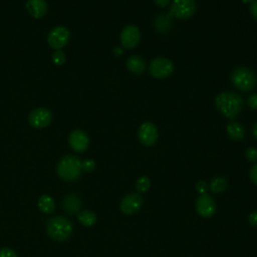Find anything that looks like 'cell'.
Here are the masks:
<instances>
[{
	"mask_svg": "<svg viewBox=\"0 0 257 257\" xmlns=\"http://www.w3.org/2000/svg\"><path fill=\"white\" fill-rule=\"evenodd\" d=\"M243 98L240 94L233 91H223L215 98L217 109L227 118L235 119L243 108Z\"/></svg>",
	"mask_w": 257,
	"mask_h": 257,
	"instance_id": "1",
	"label": "cell"
},
{
	"mask_svg": "<svg viewBox=\"0 0 257 257\" xmlns=\"http://www.w3.org/2000/svg\"><path fill=\"white\" fill-rule=\"evenodd\" d=\"M72 224L71 222L62 216H56L47 222L46 232L50 238L55 241H65L72 234Z\"/></svg>",
	"mask_w": 257,
	"mask_h": 257,
	"instance_id": "2",
	"label": "cell"
},
{
	"mask_svg": "<svg viewBox=\"0 0 257 257\" xmlns=\"http://www.w3.org/2000/svg\"><path fill=\"white\" fill-rule=\"evenodd\" d=\"M58 176L65 181L77 180L82 171L80 160L73 155L64 156L58 163L56 168Z\"/></svg>",
	"mask_w": 257,
	"mask_h": 257,
	"instance_id": "3",
	"label": "cell"
},
{
	"mask_svg": "<svg viewBox=\"0 0 257 257\" xmlns=\"http://www.w3.org/2000/svg\"><path fill=\"white\" fill-rule=\"evenodd\" d=\"M232 84L241 91H250L256 86V75L247 67H237L231 74Z\"/></svg>",
	"mask_w": 257,
	"mask_h": 257,
	"instance_id": "4",
	"label": "cell"
},
{
	"mask_svg": "<svg viewBox=\"0 0 257 257\" xmlns=\"http://www.w3.org/2000/svg\"><path fill=\"white\" fill-rule=\"evenodd\" d=\"M196 8V0H173L170 6V14L177 19L186 20L194 15Z\"/></svg>",
	"mask_w": 257,
	"mask_h": 257,
	"instance_id": "5",
	"label": "cell"
},
{
	"mask_svg": "<svg viewBox=\"0 0 257 257\" xmlns=\"http://www.w3.org/2000/svg\"><path fill=\"white\" fill-rule=\"evenodd\" d=\"M150 74L158 79L169 77L174 71L173 62L166 57H156L149 65Z\"/></svg>",
	"mask_w": 257,
	"mask_h": 257,
	"instance_id": "6",
	"label": "cell"
},
{
	"mask_svg": "<svg viewBox=\"0 0 257 257\" xmlns=\"http://www.w3.org/2000/svg\"><path fill=\"white\" fill-rule=\"evenodd\" d=\"M70 38L69 30L64 26H56L52 28L47 35V42L55 50H60L64 47Z\"/></svg>",
	"mask_w": 257,
	"mask_h": 257,
	"instance_id": "7",
	"label": "cell"
},
{
	"mask_svg": "<svg viewBox=\"0 0 257 257\" xmlns=\"http://www.w3.org/2000/svg\"><path fill=\"white\" fill-rule=\"evenodd\" d=\"M159 137L157 126L151 121L143 122L138 130V138L140 143L145 147H151L156 144Z\"/></svg>",
	"mask_w": 257,
	"mask_h": 257,
	"instance_id": "8",
	"label": "cell"
},
{
	"mask_svg": "<svg viewBox=\"0 0 257 257\" xmlns=\"http://www.w3.org/2000/svg\"><path fill=\"white\" fill-rule=\"evenodd\" d=\"M144 199L140 193H128L121 199L119 208L123 214L134 215L140 211Z\"/></svg>",
	"mask_w": 257,
	"mask_h": 257,
	"instance_id": "9",
	"label": "cell"
},
{
	"mask_svg": "<svg viewBox=\"0 0 257 257\" xmlns=\"http://www.w3.org/2000/svg\"><path fill=\"white\" fill-rule=\"evenodd\" d=\"M197 213L204 218H211L216 213L217 205L214 199L208 194H201L195 203Z\"/></svg>",
	"mask_w": 257,
	"mask_h": 257,
	"instance_id": "10",
	"label": "cell"
},
{
	"mask_svg": "<svg viewBox=\"0 0 257 257\" xmlns=\"http://www.w3.org/2000/svg\"><path fill=\"white\" fill-rule=\"evenodd\" d=\"M52 114L50 110L45 107H38L30 111L28 115L29 124L35 128H43L50 124Z\"/></svg>",
	"mask_w": 257,
	"mask_h": 257,
	"instance_id": "11",
	"label": "cell"
},
{
	"mask_svg": "<svg viewBox=\"0 0 257 257\" xmlns=\"http://www.w3.org/2000/svg\"><path fill=\"white\" fill-rule=\"evenodd\" d=\"M68 144L74 152L83 153L88 148L89 139L85 132L81 130H74L68 137Z\"/></svg>",
	"mask_w": 257,
	"mask_h": 257,
	"instance_id": "12",
	"label": "cell"
},
{
	"mask_svg": "<svg viewBox=\"0 0 257 257\" xmlns=\"http://www.w3.org/2000/svg\"><path fill=\"white\" fill-rule=\"evenodd\" d=\"M119 39L123 47L128 49L136 47L141 39V33L139 28L135 25H127L123 27L120 32Z\"/></svg>",
	"mask_w": 257,
	"mask_h": 257,
	"instance_id": "13",
	"label": "cell"
},
{
	"mask_svg": "<svg viewBox=\"0 0 257 257\" xmlns=\"http://www.w3.org/2000/svg\"><path fill=\"white\" fill-rule=\"evenodd\" d=\"M26 9L28 13L34 18H41L47 12V4L45 0H27Z\"/></svg>",
	"mask_w": 257,
	"mask_h": 257,
	"instance_id": "14",
	"label": "cell"
},
{
	"mask_svg": "<svg viewBox=\"0 0 257 257\" xmlns=\"http://www.w3.org/2000/svg\"><path fill=\"white\" fill-rule=\"evenodd\" d=\"M62 206L68 214H75L81 208V200L75 194H68L63 198Z\"/></svg>",
	"mask_w": 257,
	"mask_h": 257,
	"instance_id": "15",
	"label": "cell"
},
{
	"mask_svg": "<svg viewBox=\"0 0 257 257\" xmlns=\"http://www.w3.org/2000/svg\"><path fill=\"white\" fill-rule=\"evenodd\" d=\"M127 69L134 74H141L146 70V62L140 55H132L126 60Z\"/></svg>",
	"mask_w": 257,
	"mask_h": 257,
	"instance_id": "16",
	"label": "cell"
},
{
	"mask_svg": "<svg viewBox=\"0 0 257 257\" xmlns=\"http://www.w3.org/2000/svg\"><path fill=\"white\" fill-rule=\"evenodd\" d=\"M226 131L229 138L234 141H241L245 137L244 126L237 121H230L226 126Z\"/></svg>",
	"mask_w": 257,
	"mask_h": 257,
	"instance_id": "17",
	"label": "cell"
},
{
	"mask_svg": "<svg viewBox=\"0 0 257 257\" xmlns=\"http://www.w3.org/2000/svg\"><path fill=\"white\" fill-rule=\"evenodd\" d=\"M228 180L223 176H217L215 177L211 183H210V190L213 193L221 194L224 193L228 188Z\"/></svg>",
	"mask_w": 257,
	"mask_h": 257,
	"instance_id": "18",
	"label": "cell"
},
{
	"mask_svg": "<svg viewBox=\"0 0 257 257\" xmlns=\"http://www.w3.org/2000/svg\"><path fill=\"white\" fill-rule=\"evenodd\" d=\"M38 207L43 213L50 214L55 209V202L52 197L48 195H42L38 199Z\"/></svg>",
	"mask_w": 257,
	"mask_h": 257,
	"instance_id": "19",
	"label": "cell"
},
{
	"mask_svg": "<svg viewBox=\"0 0 257 257\" xmlns=\"http://www.w3.org/2000/svg\"><path fill=\"white\" fill-rule=\"evenodd\" d=\"M77 219L83 226H86V227H90V226L94 225L97 220L96 215L93 212L88 211V210H84V211H81L80 213H78Z\"/></svg>",
	"mask_w": 257,
	"mask_h": 257,
	"instance_id": "20",
	"label": "cell"
},
{
	"mask_svg": "<svg viewBox=\"0 0 257 257\" xmlns=\"http://www.w3.org/2000/svg\"><path fill=\"white\" fill-rule=\"evenodd\" d=\"M151 187V181L147 176L140 177L136 182V189L139 193H146Z\"/></svg>",
	"mask_w": 257,
	"mask_h": 257,
	"instance_id": "21",
	"label": "cell"
},
{
	"mask_svg": "<svg viewBox=\"0 0 257 257\" xmlns=\"http://www.w3.org/2000/svg\"><path fill=\"white\" fill-rule=\"evenodd\" d=\"M65 59L66 56L61 50H55V52L52 54V61L55 65H62L65 62Z\"/></svg>",
	"mask_w": 257,
	"mask_h": 257,
	"instance_id": "22",
	"label": "cell"
},
{
	"mask_svg": "<svg viewBox=\"0 0 257 257\" xmlns=\"http://www.w3.org/2000/svg\"><path fill=\"white\" fill-rule=\"evenodd\" d=\"M245 157L249 162H257V149L250 147L245 152Z\"/></svg>",
	"mask_w": 257,
	"mask_h": 257,
	"instance_id": "23",
	"label": "cell"
},
{
	"mask_svg": "<svg viewBox=\"0 0 257 257\" xmlns=\"http://www.w3.org/2000/svg\"><path fill=\"white\" fill-rule=\"evenodd\" d=\"M81 167H82V170H84L86 172H92L95 169V163L93 160L88 159V160L81 162Z\"/></svg>",
	"mask_w": 257,
	"mask_h": 257,
	"instance_id": "24",
	"label": "cell"
},
{
	"mask_svg": "<svg viewBox=\"0 0 257 257\" xmlns=\"http://www.w3.org/2000/svg\"><path fill=\"white\" fill-rule=\"evenodd\" d=\"M0 257H17V254L13 249L3 247L0 249Z\"/></svg>",
	"mask_w": 257,
	"mask_h": 257,
	"instance_id": "25",
	"label": "cell"
},
{
	"mask_svg": "<svg viewBox=\"0 0 257 257\" xmlns=\"http://www.w3.org/2000/svg\"><path fill=\"white\" fill-rule=\"evenodd\" d=\"M247 105L251 109H257V93H253L247 98Z\"/></svg>",
	"mask_w": 257,
	"mask_h": 257,
	"instance_id": "26",
	"label": "cell"
},
{
	"mask_svg": "<svg viewBox=\"0 0 257 257\" xmlns=\"http://www.w3.org/2000/svg\"><path fill=\"white\" fill-rule=\"evenodd\" d=\"M196 190L201 194H205L208 190V184L205 181H199L196 184Z\"/></svg>",
	"mask_w": 257,
	"mask_h": 257,
	"instance_id": "27",
	"label": "cell"
},
{
	"mask_svg": "<svg viewBox=\"0 0 257 257\" xmlns=\"http://www.w3.org/2000/svg\"><path fill=\"white\" fill-rule=\"evenodd\" d=\"M249 177H250V180L255 184L257 185V164H254L251 169H250V172H249Z\"/></svg>",
	"mask_w": 257,
	"mask_h": 257,
	"instance_id": "28",
	"label": "cell"
},
{
	"mask_svg": "<svg viewBox=\"0 0 257 257\" xmlns=\"http://www.w3.org/2000/svg\"><path fill=\"white\" fill-rule=\"evenodd\" d=\"M250 13L252 17L257 20V0H252L250 3Z\"/></svg>",
	"mask_w": 257,
	"mask_h": 257,
	"instance_id": "29",
	"label": "cell"
},
{
	"mask_svg": "<svg viewBox=\"0 0 257 257\" xmlns=\"http://www.w3.org/2000/svg\"><path fill=\"white\" fill-rule=\"evenodd\" d=\"M248 222L251 226L257 227V211H254V212L250 213V215L248 217Z\"/></svg>",
	"mask_w": 257,
	"mask_h": 257,
	"instance_id": "30",
	"label": "cell"
},
{
	"mask_svg": "<svg viewBox=\"0 0 257 257\" xmlns=\"http://www.w3.org/2000/svg\"><path fill=\"white\" fill-rule=\"evenodd\" d=\"M154 2L159 7H166V6H168L170 4L171 0H154Z\"/></svg>",
	"mask_w": 257,
	"mask_h": 257,
	"instance_id": "31",
	"label": "cell"
},
{
	"mask_svg": "<svg viewBox=\"0 0 257 257\" xmlns=\"http://www.w3.org/2000/svg\"><path fill=\"white\" fill-rule=\"evenodd\" d=\"M113 51H114V54H115L116 56H119V55H121V54H122V49H121L120 47H118V46L114 47Z\"/></svg>",
	"mask_w": 257,
	"mask_h": 257,
	"instance_id": "32",
	"label": "cell"
},
{
	"mask_svg": "<svg viewBox=\"0 0 257 257\" xmlns=\"http://www.w3.org/2000/svg\"><path fill=\"white\" fill-rule=\"evenodd\" d=\"M252 133H253L254 138L257 140V122H255V124L253 126V130H252Z\"/></svg>",
	"mask_w": 257,
	"mask_h": 257,
	"instance_id": "33",
	"label": "cell"
},
{
	"mask_svg": "<svg viewBox=\"0 0 257 257\" xmlns=\"http://www.w3.org/2000/svg\"><path fill=\"white\" fill-rule=\"evenodd\" d=\"M242 2H243V3H249V4H250V3L252 2V0H242Z\"/></svg>",
	"mask_w": 257,
	"mask_h": 257,
	"instance_id": "34",
	"label": "cell"
}]
</instances>
